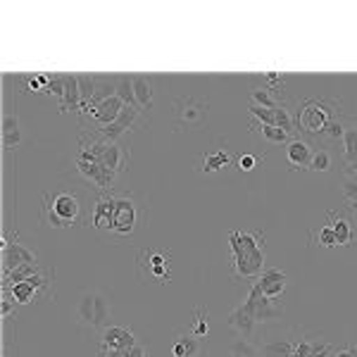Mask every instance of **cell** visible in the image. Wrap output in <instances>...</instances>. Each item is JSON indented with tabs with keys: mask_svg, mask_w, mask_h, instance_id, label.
Returning a JSON list of instances; mask_svg holds the SVG:
<instances>
[{
	"mask_svg": "<svg viewBox=\"0 0 357 357\" xmlns=\"http://www.w3.org/2000/svg\"><path fill=\"white\" fill-rule=\"evenodd\" d=\"M329 220H331L329 227L333 229V234H336L338 245H353V241L357 236V227H355L353 217L345 215V212H329Z\"/></svg>",
	"mask_w": 357,
	"mask_h": 357,
	"instance_id": "cell-16",
	"label": "cell"
},
{
	"mask_svg": "<svg viewBox=\"0 0 357 357\" xmlns=\"http://www.w3.org/2000/svg\"><path fill=\"white\" fill-rule=\"evenodd\" d=\"M231 357H260V348H255L250 341L245 338H238L231 348Z\"/></svg>",
	"mask_w": 357,
	"mask_h": 357,
	"instance_id": "cell-39",
	"label": "cell"
},
{
	"mask_svg": "<svg viewBox=\"0 0 357 357\" xmlns=\"http://www.w3.org/2000/svg\"><path fill=\"white\" fill-rule=\"evenodd\" d=\"M207 119V100L198 96H183L174 102V122L178 129H198Z\"/></svg>",
	"mask_w": 357,
	"mask_h": 357,
	"instance_id": "cell-9",
	"label": "cell"
},
{
	"mask_svg": "<svg viewBox=\"0 0 357 357\" xmlns=\"http://www.w3.org/2000/svg\"><path fill=\"white\" fill-rule=\"evenodd\" d=\"M310 341L312 338H301L293 343V357H310Z\"/></svg>",
	"mask_w": 357,
	"mask_h": 357,
	"instance_id": "cell-43",
	"label": "cell"
},
{
	"mask_svg": "<svg viewBox=\"0 0 357 357\" xmlns=\"http://www.w3.org/2000/svg\"><path fill=\"white\" fill-rule=\"evenodd\" d=\"M348 176H353V178H355V181H357V172H355V174H348Z\"/></svg>",
	"mask_w": 357,
	"mask_h": 357,
	"instance_id": "cell-48",
	"label": "cell"
},
{
	"mask_svg": "<svg viewBox=\"0 0 357 357\" xmlns=\"http://www.w3.org/2000/svg\"><path fill=\"white\" fill-rule=\"evenodd\" d=\"M281 98L272 93L269 89H264V86H255V89H250V105H260L264 110H276V107L281 105Z\"/></svg>",
	"mask_w": 357,
	"mask_h": 357,
	"instance_id": "cell-27",
	"label": "cell"
},
{
	"mask_svg": "<svg viewBox=\"0 0 357 357\" xmlns=\"http://www.w3.org/2000/svg\"><path fill=\"white\" fill-rule=\"evenodd\" d=\"M10 293V298H13V303L17 305H31V303H36L38 298V291H36V286L31 284V281H22V284H15V286H10V289H5Z\"/></svg>",
	"mask_w": 357,
	"mask_h": 357,
	"instance_id": "cell-24",
	"label": "cell"
},
{
	"mask_svg": "<svg viewBox=\"0 0 357 357\" xmlns=\"http://www.w3.org/2000/svg\"><path fill=\"white\" fill-rule=\"evenodd\" d=\"M38 272H41V264H22V267H17V269H13V272L5 274V284H3V289H10V286H15V284H22V281H29L33 274H38Z\"/></svg>",
	"mask_w": 357,
	"mask_h": 357,
	"instance_id": "cell-30",
	"label": "cell"
},
{
	"mask_svg": "<svg viewBox=\"0 0 357 357\" xmlns=\"http://www.w3.org/2000/svg\"><path fill=\"white\" fill-rule=\"evenodd\" d=\"M248 112L257 119V124H269V126H276V119H274V110H264L260 105H248Z\"/></svg>",
	"mask_w": 357,
	"mask_h": 357,
	"instance_id": "cell-42",
	"label": "cell"
},
{
	"mask_svg": "<svg viewBox=\"0 0 357 357\" xmlns=\"http://www.w3.org/2000/svg\"><path fill=\"white\" fill-rule=\"evenodd\" d=\"M293 343L289 338H272L260 348V357H293Z\"/></svg>",
	"mask_w": 357,
	"mask_h": 357,
	"instance_id": "cell-28",
	"label": "cell"
},
{
	"mask_svg": "<svg viewBox=\"0 0 357 357\" xmlns=\"http://www.w3.org/2000/svg\"><path fill=\"white\" fill-rule=\"evenodd\" d=\"M110 319H112V307H110V301L102 296L100 291H96V317H93V329L98 331H105L110 326Z\"/></svg>",
	"mask_w": 357,
	"mask_h": 357,
	"instance_id": "cell-25",
	"label": "cell"
},
{
	"mask_svg": "<svg viewBox=\"0 0 357 357\" xmlns=\"http://www.w3.org/2000/svg\"><path fill=\"white\" fill-rule=\"evenodd\" d=\"M131 82H134V93L136 102L143 112H151L155 107V91H153V77L148 74H131Z\"/></svg>",
	"mask_w": 357,
	"mask_h": 357,
	"instance_id": "cell-19",
	"label": "cell"
},
{
	"mask_svg": "<svg viewBox=\"0 0 357 357\" xmlns=\"http://www.w3.org/2000/svg\"><path fill=\"white\" fill-rule=\"evenodd\" d=\"M74 167H77L79 174L84 178H89L91 183H96L100 191H107V193L114 191V183H117L119 176H114L107 167H102L100 160H98L86 146H82V143H79V153H77V160H74Z\"/></svg>",
	"mask_w": 357,
	"mask_h": 357,
	"instance_id": "cell-6",
	"label": "cell"
},
{
	"mask_svg": "<svg viewBox=\"0 0 357 357\" xmlns=\"http://www.w3.org/2000/svg\"><path fill=\"white\" fill-rule=\"evenodd\" d=\"M136 264L143 281H155V284L165 286L174 279V272H172V250L146 248V250L138 252Z\"/></svg>",
	"mask_w": 357,
	"mask_h": 357,
	"instance_id": "cell-5",
	"label": "cell"
},
{
	"mask_svg": "<svg viewBox=\"0 0 357 357\" xmlns=\"http://www.w3.org/2000/svg\"><path fill=\"white\" fill-rule=\"evenodd\" d=\"M41 222L50 229H72L86 222V205L79 191L67 186H55L43 193Z\"/></svg>",
	"mask_w": 357,
	"mask_h": 357,
	"instance_id": "cell-2",
	"label": "cell"
},
{
	"mask_svg": "<svg viewBox=\"0 0 357 357\" xmlns=\"http://www.w3.org/2000/svg\"><path fill=\"white\" fill-rule=\"evenodd\" d=\"M343 158L345 165H353L357 160V119L350 117L348 129H345L343 136Z\"/></svg>",
	"mask_w": 357,
	"mask_h": 357,
	"instance_id": "cell-29",
	"label": "cell"
},
{
	"mask_svg": "<svg viewBox=\"0 0 357 357\" xmlns=\"http://www.w3.org/2000/svg\"><path fill=\"white\" fill-rule=\"evenodd\" d=\"M229 165H231V148H227V143H224V146L215 148V151L203 153L198 172L200 174H215V172H220Z\"/></svg>",
	"mask_w": 357,
	"mask_h": 357,
	"instance_id": "cell-17",
	"label": "cell"
},
{
	"mask_svg": "<svg viewBox=\"0 0 357 357\" xmlns=\"http://www.w3.org/2000/svg\"><path fill=\"white\" fill-rule=\"evenodd\" d=\"M191 333L195 338H200V341H205V338L210 336V312H207V307L195 310L193 321H191Z\"/></svg>",
	"mask_w": 357,
	"mask_h": 357,
	"instance_id": "cell-32",
	"label": "cell"
},
{
	"mask_svg": "<svg viewBox=\"0 0 357 357\" xmlns=\"http://www.w3.org/2000/svg\"><path fill=\"white\" fill-rule=\"evenodd\" d=\"M286 84H289V77L281 72H267L262 77V86L272 91V93H281V91L286 89Z\"/></svg>",
	"mask_w": 357,
	"mask_h": 357,
	"instance_id": "cell-37",
	"label": "cell"
},
{
	"mask_svg": "<svg viewBox=\"0 0 357 357\" xmlns=\"http://www.w3.org/2000/svg\"><path fill=\"white\" fill-rule=\"evenodd\" d=\"M331 169V153L324 151V148H317L312 153V162H310V172H329Z\"/></svg>",
	"mask_w": 357,
	"mask_h": 357,
	"instance_id": "cell-38",
	"label": "cell"
},
{
	"mask_svg": "<svg viewBox=\"0 0 357 357\" xmlns=\"http://www.w3.org/2000/svg\"><path fill=\"white\" fill-rule=\"evenodd\" d=\"M229 326H231V329L238 333L241 338L250 341L252 331H255V326H257V319H255V314H252L250 310H248L245 305L241 303L238 307H236L234 312L229 314Z\"/></svg>",
	"mask_w": 357,
	"mask_h": 357,
	"instance_id": "cell-18",
	"label": "cell"
},
{
	"mask_svg": "<svg viewBox=\"0 0 357 357\" xmlns=\"http://www.w3.org/2000/svg\"><path fill=\"white\" fill-rule=\"evenodd\" d=\"M333 357H357V345H348V348L336 350Z\"/></svg>",
	"mask_w": 357,
	"mask_h": 357,
	"instance_id": "cell-45",
	"label": "cell"
},
{
	"mask_svg": "<svg viewBox=\"0 0 357 357\" xmlns=\"http://www.w3.org/2000/svg\"><path fill=\"white\" fill-rule=\"evenodd\" d=\"M255 165H257L255 155H241L238 162H236V167H238L241 172H252V169H255Z\"/></svg>",
	"mask_w": 357,
	"mask_h": 357,
	"instance_id": "cell-44",
	"label": "cell"
},
{
	"mask_svg": "<svg viewBox=\"0 0 357 357\" xmlns=\"http://www.w3.org/2000/svg\"><path fill=\"white\" fill-rule=\"evenodd\" d=\"M22 264H38L36 252L26 250L22 243H10L8 238H3V269L5 274L13 272V269L22 267Z\"/></svg>",
	"mask_w": 357,
	"mask_h": 357,
	"instance_id": "cell-11",
	"label": "cell"
},
{
	"mask_svg": "<svg viewBox=\"0 0 357 357\" xmlns=\"http://www.w3.org/2000/svg\"><path fill=\"white\" fill-rule=\"evenodd\" d=\"M117 98L129 107H138L136 102V93H134V82H131V74H124V77H117Z\"/></svg>",
	"mask_w": 357,
	"mask_h": 357,
	"instance_id": "cell-33",
	"label": "cell"
},
{
	"mask_svg": "<svg viewBox=\"0 0 357 357\" xmlns=\"http://www.w3.org/2000/svg\"><path fill=\"white\" fill-rule=\"evenodd\" d=\"M312 146H310L307 138H291L286 143V160H289V167L293 172H303L310 169V162H312Z\"/></svg>",
	"mask_w": 357,
	"mask_h": 357,
	"instance_id": "cell-12",
	"label": "cell"
},
{
	"mask_svg": "<svg viewBox=\"0 0 357 357\" xmlns=\"http://www.w3.org/2000/svg\"><path fill=\"white\" fill-rule=\"evenodd\" d=\"M264 260H267L264 248L231 255V264H229V269H231V279L234 281H250V284H255V281L262 276L264 269H267L264 267Z\"/></svg>",
	"mask_w": 357,
	"mask_h": 357,
	"instance_id": "cell-8",
	"label": "cell"
},
{
	"mask_svg": "<svg viewBox=\"0 0 357 357\" xmlns=\"http://www.w3.org/2000/svg\"><path fill=\"white\" fill-rule=\"evenodd\" d=\"M250 131H255V134H260L264 141H269V143H289L291 141V136L286 134L284 129H279V126H269V124H257V122H252L250 124Z\"/></svg>",
	"mask_w": 357,
	"mask_h": 357,
	"instance_id": "cell-31",
	"label": "cell"
},
{
	"mask_svg": "<svg viewBox=\"0 0 357 357\" xmlns=\"http://www.w3.org/2000/svg\"><path fill=\"white\" fill-rule=\"evenodd\" d=\"M355 172H357V160L353 165H345V174H355Z\"/></svg>",
	"mask_w": 357,
	"mask_h": 357,
	"instance_id": "cell-47",
	"label": "cell"
},
{
	"mask_svg": "<svg viewBox=\"0 0 357 357\" xmlns=\"http://www.w3.org/2000/svg\"><path fill=\"white\" fill-rule=\"evenodd\" d=\"M0 312H3V317L13 314V301H10V298H5V301H3V307H0Z\"/></svg>",
	"mask_w": 357,
	"mask_h": 357,
	"instance_id": "cell-46",
	"label": "cell"
},
{
	"mask_svg": "<svg viewBox=\"0 0 357 357\" xmlns=\"http://www.w3.org/2000/svg\"><path fill=\"white\" fill-rule=\"evenodd\" d=\"M336 348L329 338H321V336H314L310 341V357H333Z\"/></svg>",
	"mask_w": 357,
	"mask_h": 357,
	"instance_id": "cell-36",
	"label": "cell"
},
{
	"mask_svg": "<svg viewBox=\"0 0 357 357\" xmlns=\"http://www.w3.org/2000/svg\"><path fill=\"white\" fill-rule=\"evenodd\" d=\"M136 343L134 331L126 326H107L105 331H100V350H126Z\"/></svg>",
	"mask_w": 357,
	"mask_h": 357,
	"instance_id": "cell-14",
	"label": "cell"
},
{
	"mask_svg": "<svg viewBox=\"0 0 357 357\" xmlns=\"http://www.w3.org/2000/svg\"><path fill=\"white\" fill-rule=\"evenodd\" d=\"M122 110H124V102L119 100L117 96L107 98V100H102L100 105H98L96 110L89 114L91 126H93V129H102V126L112 124L114 119L119 117V112H122Z\"/></svg>",
	"mask_w": 357,
	"mask_h": 357,
	"instance_id": "cell-15",
	"label": "cell"
},
{
	"mask_svg": "<svg viewBox=\"0 0 357 357\" xmlns=\"http://www.w3.org/2000/svg\"><path fill=\"white\" fill-rule=\"evenodd\" d=\"M22 143V129H20V119L15 112H5L3 117V146L5 151H15Z\"/></svg>",
	"mask_w": 357,
	"mask_h": 357,
	"instance_id": "cell-22",
	"label": "cell"
},
{
	"mask_svg": "<svg viewBox=\"0 0 357 357\" xmlns=\"http://www.w3.org/2000/svg\"><path fill=\"white\" fill-rule=\"evenodd\" d=\"M200 348H203V341L195 338L191 331L188 333H178L172 343V355L174 357H198Z\"/></svg>",
	"mask_w": 357,
	"mask_h": 357,
	"instance_id": "cell-21",
	"label": "cell"
},
{
	"mask_svg": "<svg viewBox=\"0 0 357 357\" xmlns=\"http://www.w3.org/2000/svg\"><path fill=\"white\" fill-rule=\"evenodd\" d=\"M112 193V220L107 236L114 243L136 238L148 227V207L136 191H110Z\"/></svg>",
	"mask_w": 357,
	"mask_h": 357,
	"instance_id": "cell-1",
	"label": "cell"
},
{
	"mask_svg": "<svg viewBox=\"0 0 357 357\" xmlns=\"http://www.w3.org/2000/svg\"><path fill=\"white\" fill-rule=\"evenodd\" d=\"M255 284L267 298L279 301V298L284 296V291L289 289V274L281 272V269H276V267H269V269H264L262 276L255 281Z\"/></svg>",
	"mask_w": 357,
	"mask_h": 357,
	"instance_id": "cell-13",
	"label": "cell"
},
{
	"mask_svg": "<svg viewBox=\"0 0 357 357\" xmlns=\"http://www.w3.org/2000/svg\"><path fill=\"white\" fill-rule=\"evenodd\" d=\"M341 191H343V200H345V205H348V210L353 212V215H357V181L353 176H348V174L343 176Z\"/></svg>",
	"mask_w": 357,
	"mask_h": 357,
	"instance_id": "cell-35",
	"label": "cell"
},
{
	"mask_svg": "<svg viewBox=\"0 0 357 357\" xmlns=\"http://www.w3.org/2000/svg\"><path fill=\"white\" fill-rule=\"evenodd\" d=\"M60 112H82V96H79V79L74 74H65V98L60 102Z\"/></svg>",
	"mask_w": 357,
	"mask_h": 357,
	"instance_id": "cell-20",
	"label": "cell"
},
{
	"mask_svg": "<svg viewBox=\"0 0 357 357\" xmlns=\"http://www.w3.org/2000/svg\"><path fill=\"white\" fill-rule=\"evenodd\" d=\"M243 305L255 314L257 324H267V321H276L281 314H284V307H281L279 301H272L264 293L257 289V284H250V291H248Z\"/></svg>",
	"mask_w": 357,
	"mask_h": 357,
	"instance_id": "cell-10",
	"label": "cell"
},
{
	"mask_svg": "<svg viewBox=\"0 0 357 357\" xmlns=\"http://www.w3.org/2000/svg\"><path fill=\"white\" fill-rule=\"evenodd\" d=\"M93 317H96V291H86L82 293L77 305V321L82 326H91L93 329Z\"/></svg>",
	"mask_w": 357,
	"mask_h": 357,
	"instance_id": "cell-23",
	"label": "cell"
},
{
	"mask_svg": "<svg viewBox=\"0 0 357 357\" xmlns=\"http://www.w3.org/2000/svg\"><path fill=\"white\" fill-rule=\"evenodd\" d=\"M50 84V74H36V77L26 79V91L29 93H45Z\"/></svg>",
	"mask_w": 357,
	"mask_h": 357,
	"instance_id": "cell-40",
	"label": "cell"
},
{
	"mask_svg": "<svg viewBox=\"0 0 357 357\" xmlns=\"http://www.w3.org/2000/svg\"><path fill=\"white\" fill-rule=\"evenodd\" d=\"M146 124V112L141 107H129L124 105V110L119 112V117L114 119L112 124L102 126V129H91L93 134L100 138V141L107 143H119L126 134H134L141 126Z\"/></svg>",
	"mask_w": 357,
	"mask_h": 357,
	"instance_id": "cell-7",
	"label": "cell"
},
{
	"mask_svg": "<svg viewBox=\"0 0 357 357\" xmlns=\"http://www.w3.org/2000/svg\"><path fill=\"white\" fill-rule=\"evenodd\" d=\"M343 110L338 107V102L333 98H310L298 107V117L296 126L298 134L310 136V138H319L324 134V129L333 122L336 117H341Z\"/></svg>",
	"mask_w": 357,
	"mask_h": 357,
	"instance_id": "cell-3",
	"label": "cell"
},
{
	"mask_svg": "<svg viewBox=\"0 0 357 357\" xmlns=\"http://www.w3.org/2000/svg\"><path fill=\"white\" fill-rule=\"evenodd\" d=\"M79 96H82V112L79 114H86V110H89L91 100H93L96 96V89H98V79L96 74H79Z\"/></svg>",
	"mask_w": 357,
	"mask_h": 357,
	"instance_id": "cell-26",
	"label": "cell"
},
{
	"mask_svg": "<svg viewBox=\"0 0 357 357\" xmlns=\"http://www.w3.org/2000/svg\"><path fill=\"white\" fill-rule=\"evenodd\" d=\"M79 143L89 148V151L102 162V167H107V169H110L114 176H122L124 172H126V167H129L131 153H129V148L122 146V143L100 141V138H98L93 131H84L82 141H79Z\"/></svg>",
	"mask_w": 357,
	"mask_h": 357,
	"instance_id": "cell-4",
	"label": "cell"
},
{
	"mask_svg": "<svg viewBox=\"0 0 357 357\" xmlns=\"http://www.w3.org/2000/svg\"><path fill=\"white\" fill-rule=\"evenodd\" d=\"M45 93L57 98V100L62 102V98H65V74H50V84Z\"/></svg>",
	"mask_w": 357,
	"mask_h": 357,
	"instance_id": "cell-41",
	"label": "cell"
},
{
	"mask_svg": "<svg viewBox=\"0 0 357 357\" xmlns=\"http://www.w3.org/2000/svg\"><path fill=\"white\" fill-rule=\"evenodd\" d=\"M310 238H312V243H314V245L324 248V250H331V248H336V245H338L336 234H333V229L329 227V224H324V227H319V229H312Z\"/></svg>",
	"mask_w": 357,
	"mask_h": 357,
	"instance_id": "cell-34",
	"label": "cell"
}]
</instances>
